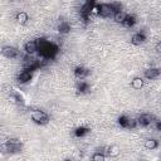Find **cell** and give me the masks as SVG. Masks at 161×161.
Instances as JSON below:
<instances>
[{
	"label": "cell",
	"mask_w": 161,
	"mask_h": 161,
	"mask_svg": "<svg viewBox=\"0 0 161 161\" xmlns=\"http://www.w3.org/2000/svg\"><path fill=\"white\" fill-rule=\"evenodd\" d=\"M30 116H31V119L35 122V123H40V125H45V123H48V116L43 112V111H39V109H34V111H31V113H30Z\"/></svg>",
	"instance_id": "6da1fadb"
},
{
	"label": "cell",
	"mask_w": 161,
	"mask_h": 161,
	"mask_svg": "<svg viewBox=\"0 0 161 161\" xmlns=\"http://www.w3.org/2000/svg\"><path fill=\"white\" fill-rule=\"evenodd\" d=\"M118 122H119V125L122 126V127H125V128H135L137 125H136V119L135 118H130V117H127V116H121L119 118H118Z\"/></svg>",
	"instance_id": "7a4b0ae2"
},
{
	"label": "cell",
	"mask_w": 161,
	"mask_h": 161,
	"mask_svg": "<svg viewBox=\"0 0 161 161\" xmlns=\"http://www.w3.org/2000/svg\"><path fill=\"white\" fill-rule=\"evenodd\" d=\"M153 123V117L150 114H141L137 119H136V125L141 126V127H147L148 125Z\"/></svg>",
	"instance_id": "3957f363"
},
{
	"label": "cell",
	"mask_w": 161,
	"mask_h": 161,
	"mask_svg": "<svg viewBox=\"0 0 161 161\" xmlns=\"http://www.w3.org/2000/svg\"><path fill=\"white\" fill-rule=\"evenodd\" d=\"M112 13H114V11L109 4H101L98 6V15H101L102 18H108Z\"/></svg>",
	"instance_id": "277c9868"
},
{
	"label": "cell",
	"mask_w": 161,
	"mask_h": 161,
	"mask_svg": "<svg viewBox=\"0 0 161 161\" xmlns=\"http://www.w3.org/2000/svg\"><path fill=\"white\" fill-rule=\"evenodd\" d=\"M24 50H25V53H26L28 55H33V54H35V53L38 52V42H35V40H30V42L25 43V45H24Z\"/></svg>",
	"instance_id": "5b68a950"
},
{
	"label": "cell",
	"mask_w": 161,
	"mask_h": 161,
	"mask_svg": "<svg viewBox=\"0 0 161 161\" xmlns=\"http://www.w3.org/2000/svg\"><path fill=\"white\" fill-rule=\"evenodd\" d=\"M3 55H5L6 58H15L18 55V49L14 48V47H10V45H6L3 48V52H1Z\"/></svg>",
	"instance_id": "8992f818"
},
{
	"label": "cell",
	"mask_w": 161,
	"mask_h": 161,
	"mask_svg": "<svg viewBox=\"0 0 161 161\" xmlns=\"http://www.w3.org/2000/svg\"><path fill=\"white\" fill-rule=\"evenodd\" d=\"M30 78H31V72L30 70H23L19 75H18V82L20 83V84H24V83H26V82H29L30 80Z\"/></svg>",
	"instance_id": "52a82bcc"
},
{
	"label": "cell",
	"mask_w": 161,
	"mask_h": 161,
	"mask_svg": "<svg viewBox=\"0 0 161 161\" xmlns=\"http://www.w3.org/2000/svg\"><path fill=\"white\" fill-rule=\"evenodd\" d=\"M160 75V70L157 68H150L147 70H145V78L147 79H156Z\"/></svg>",
	"instance_id": "ba28073f"
},
{
	"label": "cell",
	"mask_w": 161,
	"mask_h": 161,
	"mask_svg": "<svg viewBox=\"0 0 161 161\" xmlns=\"http://www.w3.org/2000/svg\"><path fill=\"white\" fill-rule=\"evenodd\" d=\"M119 152H121V148L117 145H112V146L107 147V155L109 157H117L119 155Z\"/></svg>",
	"instance_id": "9c48e42d"
},
{
	"label": "cell",
	"mask_w": 161,
	"mask_h": 161,
	"mask_svg": "<svg viewBox=\"0 0 161 161\" xmlns=\"http://www.w3.org/2000/svg\"><path fill=\"white\" fill-rule=\"evenodd\" d=\"M131 87L133 89H141L143 87V78L141 77H135L132 80H131Z\"/></svg>",
	"instance_id": "30bf717a"
},
{
	"label": "cell",
	"mask_w": 161,
	"mask_h": 161,
	"mask_svg": "<svg viewBox=\"0 0 161 161\" xmlns=\"http://www.w3.org/2000/svg\"><path fill=\"white\" fill-rule=\"evenodd\" d=\"M126 16H127V14H126V13H123L122 10H119V11H114V14H113V20H114L116 23L122 24V23H123V20L126 19Z\"/></svg>",
	"instance_id": "8fae6325"
},
{
	"label": "cell",
	"mask_w": 161,
	"mask_h": 161,
	"mask_svg": "<svg viewBox=\"0 0 161 161\" xmlns=\"http://www.w3.org/2000/svg\"><path fill=\"white\" fill-rule=\"evenodd\" d=\"M145 35L143 34H141V33H136V34H133L132 35V39H131V42H132V44H135V45H138V44H141V43H143L145 42Z\"/></svg>",
	"instance_id": "7c38bea8"
},
{
	"label": "cell",
	"mask_w": 161,
	"mask_h": 161,
	"mask_svg": "<svg viewBox=\"0 0 161 161\" xmlns=\"http://www.w3.org/2000/svg\"><path fill=\"white\" fill-rule=\"evenodd\" d=\"M143 145H145V147H146L147 150H155V148H157V146H158V143H157V141H156L155 138H146Z\"/></svg>",
	"instance_id": "4fadbf2b"
},
{
	"label": "cell",
	"mask_w": 161,
	"mask_h": 161,
	"mask_svg": "<svg viewBox=\"0 0 161 161\" xmlns=\"http://www.w3.org/2000/svg\"><path fill=\"white\" fill-rule=\"evenodd\" d=\"M87 74H88V70H87L86 68H83V67H77V68L74 69V75H75L77 78L83 79V78H86Z\"/></svg>",
	"instance_id": "5bb4252c"
},
{
	"label": "cell",
	"mask_w": 161,
	"mask_h": 161,
	"mask_svg": "<svg viewBox=\"0 0 161 161\" xmlns=\"http://www.w3.org/2000/svg\"><path fill=\"white\" fill-rule=\"evenodd\" d=\"M28 19H29V16H28V14H26V13H24V11H20V13H18V14H16V20H18V23H19L20 25L26 24Z\"/></svg>",
	"instance_id": "9a60e30c"
},
{
	"label": "cell",
	"mask_w": 161,
	"mask_h": 161,
	"mask_svg": "<svg viewBox=\"0 0 161 161\" xmlns=\"http://www.w3.org/2000/svg\"><path fill=\"white\" fill-rule=\"evenodd\" d=\"M58 29H59V31L62 34H67L70 30V26H69V24L67 21H60L59 25H58Z\"/></svg>",
	"instance_id": "2e32d148"
},
{
	"label": "cell",
	"mask_w": 161,
	"mask_h": 161,
	"mask_svg": "<svg viewBox=\"0 0 161 161\" xmlns=\"http://www.w3.org/2000/svg\"><path fill=\"white\" fill-rule=\"evenodd\" d=\"M135 23H136L135 18H133V16H131V15H127L122 24H123L126 28H131V26H133V25H135Z\"/></svg>",
	"instance_id": "e0dca14e"
},
{
	"label": "cell",
	"mask_w": 161,
	"mask_h": 161,
	"mask_svg": "<svg viewBox=\"0 0 161 161\" xmlns=\"http://www.w3.org/2000/svg\"><path fill=\"white\" fill-rule=\"evenodd\" d=\"M106 156L103 155V152H96L93 156H92V160L93 161H104Z\"/></svg>",
	"instance_id": "ac0fdd59"
},
{
	"label": "cell",
	"mask_w": 161,
	"mask_h": 161,
	"mask_svg": "<svg viewBox=\"0 0 161 161\" xmlns=\"http://www.w3.org/2000/svg\"><path fill=\"white\" fill-rule=\"evenodd\" d=\"M87 87H88V86H87V83H84V82H82V80H80V83H78V84H77V89H78L79 92H82V93L87 91Z\"/></svg>",
	"instance_id": "d6986e66"
},
{
	"label": "cell",
	"mask_w": 161,
	"mask_h": 161,
	"mask_svg": "<svg viewBox=\"0 0 161 161\" xmlns=\"http://www.w3.org/2000/svg\"><path fill=\"white\" fill-rule=\"evenodd\" d=\"M0 152H9V143L8 142L0 143Z\"/></svg>",
	"instance_id": "ffe728a7"
},
{
	"label": "cell",
	"mask_w": 161,
	"mask_h": 161,
	"mask_svg": "<svg viewBox=\"0 0 161 161\" xmlns=\"http://www.w3.org/2000/svg\"><path fill=\"white\" fill-rule=\"evenodd\" d=\"M6 142L10 143V145H20V141L18 138H9Z\"/></svg>",
	"instance_id": "44dd1931"
},
{
	"label": "cell",
	"mask_w": 161,
	"mask_h": 161,
	"mask_svg": "<svg viewBox=\"0 0 161 161\" xmlns=\"http://www.w3.org/2000/svg\"><path fill=\"white\" fill-rule=\"evenodd\" d=\"M84 133H86V128H83V127L82 128H77V131H75L77 136H83Z\"/></svg>",
	"instance_id": "7402d4cb"
},
{
	"label": "cell",
	"mask_w": 161,
	"mask_h": 161,
	"mask_svg": "<svg viewBox=\"0 0 161 161\" xmlns=\"http://www.w3.org/2000/svg\"><path fill=\"white\" fill-rule=\"evenodd\" d=\"M160 49H161V44H160V43H157V45H156V50H157V52H160Z\"/></svg>",
	"instance_id": "603a6c76"
},
{
	"label": "cell",
	"mask_w": 161,
	"mask_h": 161,
	"mask_svg": "<svg viewBox=\"0 0 161 161\" xmlns=\"http://www.w3.org/2000/svg\"><path fill=\"white\" fill-rule=\"evenodd\" d=\"M3 48H4V45H1V44H0V53L3 52Z\"/></svg>",
	"instance_id": "cb8c5ba5"
}]
</instances>
